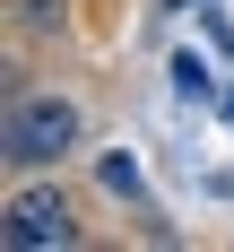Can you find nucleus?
Instances as JSON below:
<instances>
[{
	"mask_svg": "<svg viewBox=\"0 0 234 252\" xmlns=\"http://www.w3.org/2000/svg\"><path fill=\"white\" fill-rule=\"evenodd\" d=\"M0 148L18 157V165H52V157H70V148H78V104H61V96H18Z\"/></svg>",
	"mask_w": 234,
	"mask_h": 252,
	"instance_id": "obj_1",
	"label": "nucleus"
},
{
	"mask_svg": "<svg viewBox=\"0 0 234 252\" xmlns=\"http://www.w3.org/2000/svg\"><path fill=\"white\" fill-rule=\"evenodd\" d=\"M0 235H9L18 252H44V244H78V218H70V200H61V191H18Z\"/></svg>",
	"mask_w": 234,
	"mask_h": 252,
	"instance_id": "obj_2",
	"label": "nucleus"
}]
</instances>
